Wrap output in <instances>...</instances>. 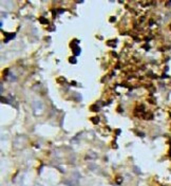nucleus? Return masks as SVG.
<instances>
[{"instance_id": "obj_1", "label": "nucleus", "mask_w": 171, "mask_h": 186, "mask_svg": "<svg viewBox=\"0 0 171 186\" xmlns=\"http://www.w3.org/2000/svg\"><path fill=\"white\" fill-rule=\"evenodd\" d=\"M32 110H33L35 116H40V115H42L44 112V103L39 99H34L33 102H32Z\"/></svg>"}, {"instance_id": "obj_4", "label": "nucleus", "mask_w": 171, "mask_h": 186, "mask_svg": "<svg viewBox=\"0 0 171 186\" xmlns=\"http://www.w3.org/2000/svg\"><path fill=\"white\" fill-rule=\"evenodd\" d=\"M74 53H75V55H78L79 53H80V51H79V48L78 47H77V46H75L74 47Z\"/></svg>"}, {"instance_id": "obj_3", "label": "nucleus", "mask_w": 171, "mask_h": 186, "mask_svg": "<svg viewBox=\"0 0 171 186\" xmlns=\"http://www.w3.org/2000/svg\"><path fill=\"white\" fill-rule=\"evenodd\" d=\"M73 96L76 97V102H79V100L81 99V96H80L79 94H77V93H74V94H73Z\"/></svg>"}, {"instance_id": "obj_7", "label": "nucleus", "mask_w": 171, "mask_h": 186, "mask_svg": "<svg viewBox=\"0 0 171 186\" xmlns=\"http://www.w3.org/2000/svg\"><path fill=\"white\" fill-rule=\"evenodd\" d=\"M34 186H42V185H40V184H35Z\"/></svg>"}, {"instance_id": "obj_6", "label": "nucleus", "mask_w": 171, "mask_h": 186, "mask_svg": "<svg viewBox=\"0 0 171 186\" xmlns=\"http://www.w3.org/2000/svg\"><path fill=\"white\" fill-rule=\"evenodd\" d=\"M40 21L44 22V23H48V20H46L44 18H40Z\"/></svg>"}, {"instance_id": "obj_5", "label": "nucleus", "mask_w": 171, "mask_h": 186, "mask_svg": "<svg viewBox=\"0 0 171 186\" xmlns=\"http://www.w3.org/2000/svg\"><path fill=\"white\" fill-rule=\"evenodd\" d=\"M91 120H92L93 123H94V124H96V123H98L99 119H98V117H96V119H94V117H92V119H91Z\"/></svg>"}, {"instance_id": "obj_2", "label": "nucleus", "mask_w": 171, "mask_h": 186, "mask_svg": "<svg viewBox=\"0 0 171 186\" xmlns=\"http://www.w3.org/2000/svg\"><path fill=\"white\" fill-rule=\"evenodd\" d=\"M27 139L26 135H17L14 140L13 146L15 149L20 150V149H22V148H24V146L27 145Z\"/></svg>"}, {"instance_id": "obj_8", "label": "nucleus", "mask_w": 171, "mask_h": 186, "mask_svg": "<svg viewBox=\"0 0 171 186\" xmlns=\"http://www.w3.org/2000/svg\"><path fill=\"white\" fill-rule=\"evenodd\" d=\"M170 29H171V26H170Z\"/></svg>"}]
</instances>
